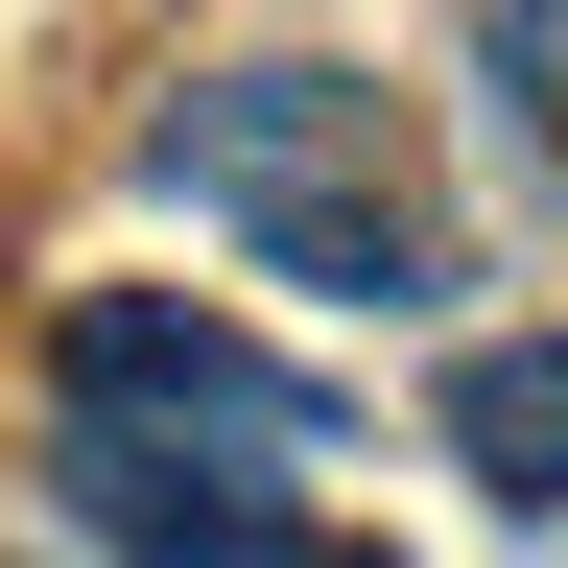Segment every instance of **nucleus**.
I'll return each mask as SVG.
<instances>
[{
    "mask_svg": "<svg viewBox=\"0 0 568 568\" xmlns=\"http://www.w3.org/2000/svg\"><path fill=\"white\" fill-rule=\"evenodd\" d=\"M213 237H237L261 284H308V308H450V213L403 190V119H379V71H308V48H261V71H190L166 142H142Z\"/></svg>",
    "mask_w": 568,
    "mask_h": 568,
    "instance_id": "obj_1",
    "label": "nucleus"
},
{
    "mask_svg": "<svg viewBox=\"0 0 568 568\" xmlns=\"http://www.w3.org/2000/svg\"><path fill=\"white\" fill-rule=\"evenodd\" d=\"M48 403L71 426H166V450H261V474H332L355 403L308 355H261L237 308H166V284H95V308L48 332Z\"/></svg>",
    "mask_w": 568,
    "mask_h": 568,
    "instance_id": "obj_2",
    "label": "nucleus"
},
{
    "mask_svg": "<svg viewBox=\"0 0 568 568\" xmlns=\"http://www.w3.org/2000/svg\"><path fill=\"white\" fill-rule=\"evenodd\" d=\"M426 426H450V474H497V497H568V332H474Z\"/></svg>",
    "mask_w": 568,
    "mask_h": 568,
    "instance_id": "obj_4",
    "label": "nucleus"
},
{
    "mask_svg": "<svg viewBox=\"0 0 568 568\" xmlns=\"http://www.w3.org/2000/svg\"><path fill=\"white\" fill-rule=\"evenodd\" d=\"M474 71H497L521 119H568V0H474Z\"/></svg>",
    "mask_w": 568,
    "mask_h": 568,
    "instance_id": "obj_5",
    "label": "nucleus"
},
{
    "mask_svg": "<svg viewBox=\"0 0 568 568\" xmlns=\"http://www.w3.org/2000/svg\"><path fill=\"white\" fill-rule=\"evenodd\" d=\"M308 568H379V545H308Z\"/></svg>",
    "mask_w": 568,
    "mask_h": 568,
    "instance_id": "obj_6",
    "label": "nucleus"
},
{
    "mask_svg": "<svg viewBox=\"0 0 568 568\" xmlns=\"http://www.w3.org/2000/svg\"><path fill=\"white\" fill-rule=\"evenodd\" d=\"M48 497L95 521L119 568H308L261 450H166V426H48Z\"/></svg>",
    "mask_w": 568,
    "mask_h": 568,
    "instance_id": "obj_3",
    "label": "nucleus"
}]
</instances>
